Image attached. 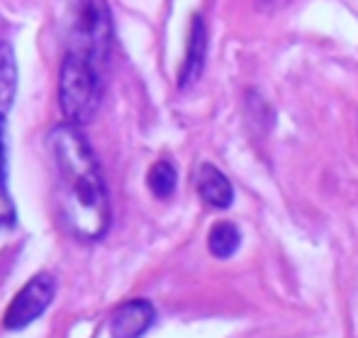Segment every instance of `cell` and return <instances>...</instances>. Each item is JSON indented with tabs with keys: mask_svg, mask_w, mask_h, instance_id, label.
<instances>
[{
	"mask_svg": "<svg viewBox=\"0 0 358 338\" xmlns=\"http://www.w3.org/2000/svg\"><path fill=\"white\" fill-rule=\"evenodd\" d=\"M49 154L57 168L59 205L69 229L78 239H103L110 229V200L98 161L78 127L64 122L47 136Z\"/></svg>",
	"mask_w": 358,
	"mask_h": 338,
	"instance_id": "obj_1",
	"label": "cell"
},
{
	"mask_svg": "<svg viewBox=\"0 0 358 338\" xmlns=\"http://www.w3.org/2000/svg\"><path fill=\"white\" fill-rule=\"evenodd\" d=\"M113 13L108 0H69L66 5V42L69 54L85 61L100 64L108 61L113 49Z\"/></svg>",
	"mask_w": 358,
	"mask_h": 338,
	"instance_id": "obj_2",
	"label": "cell"
},
{
	"mask_svg": "<svg viewBox=\"0 0 358 338\" xmlns=\"http://www.w3.org/2000/svg\"><path fill=\"white\" fill-rule=\"evenodd\" d=\"M103 100L98 66L73 54H66L59 71V105L69 124L78 127L95 117Z\"/></svg>",
	"mask_w": 358,
	"mask_h": 338,
	"instance_id": "obj_3",
	"label": "cell"
},
{
	"mask_svg": "<svg viewBox=\"0 0 358 338\" xmlns=\"http://www.w3.org/2000/svg\"><path fill=\"white\" fill-rule=\"evenodd\" d=\"M54 295H57V280H54L49 272L34 275L8 304V311H5V316H3L5 329L20 331V329H24V326H29L34 319H39V316L47 311Z\"/></svg>",
	"mask_w": 358,
	"mask_h": 338,
	"instance_id": "obj_4",
	"label": "cell"
},
{
	"mask_svg": "<svg viewBox=\"0 0 358 338\" xmlns=\"http://www.w3.org/2000/svg\"><path fill=\"white\" fill-rule=\"evenodd\" d=\"M156 309L146 300H129L120 304L110 316V336L113 338H142L154 326Z\"/></svg>",
	"mask_w": 358,
	"mask_h": 338,
	"instance_id": "obj_5",
	"label": "cell"
},
{
	"mask_svg": "<svg viewBox=\"0 0 358 338\" xmlns=\"http://www.w3.org/2000/svg\"><path fill=\"white\" fill-rule=\"evenodd\" d=\"M198 195L215 210H227L234 203V188L217 166L203 163L198 170Z\"/></svg>",
	"mask_w": 358,
	"mask_h": 338,
	"instance_id": "obj_6",
	"label": "cell"
},
{
	"mask_svg": "<svg viewBox=\"0 0 358 338\" xmlns=\"http://www.w3.org/2000/svg\"><path fill=\"white\" fill-rule=\"evenodd\" d=\"M205 47H208V37H205V22L200 15H195L193 29H190V42H188V57L180 68V88H188L198 80L205 66Z\"/></svg>",
	"mask_w": 358,
	"mask_h": 338,
	"instance_id": "obj_7",
	"label": "cell"
},
{
	"mask_svg": "<svg viewBox=\"0 0 358 338\" xmlns=\"http://www.w3.org/2000/svg\"><path fill=\"white\" fill-rule=\"evenodd\" d=\"M17 95V61L8 42H0V119L10 112Z\"/></svg>",
	"mask_w": 358,
	"mask_h": 338,
	"instance_id": "obj_8",
	"label": "cell"
},
{
	"mask_svg": "<svg viewBox=\"0 0 358 338\" xmlns=\"http://www.w3.org/2000/svg\"><path fill=\"white\" fill-rule=\"evenodd\" d=\"M241 244V231L231 221H217L208 234V251L215 258H231Z\"/></svg>",
	"mask_w": 358,
	"mask_h": 338,
	"instance_id": "obj_9",
	"label": "cell"
},
{
	"mask_svg": "<svg viewBox=\"0 0 358 338\" xmlns=\"http://www.w3.org/2000/svg\"><path fill=\"white\" fill-rule=\"evenodd\" d=\"M176 183H178V173H176V166L171 161H156L149 168L146 175V185L154 193V198L166 200L176 193Z\"/></svg>",
	"mask_w": 358,
	"mask_h": 338,
	"instance_id": "obj_10",
	"label": "cell"
},
{
	"mask_svg": "<svg viewBox=\"0 0 358 338\" xmlns=\"http://www.w3.org/2000/svg\"><path fill=\"white\" fill-rule=\"evenodd\" d=\"M13 214H15V207L8 195V188H5V149H3V129H0V224L13 219Z\"/></svg>",
	"mask_w": 358,
	"mask_h": 338,
	"instance_id": "obj_11",
	"label": "cell"
}]
</instances>
